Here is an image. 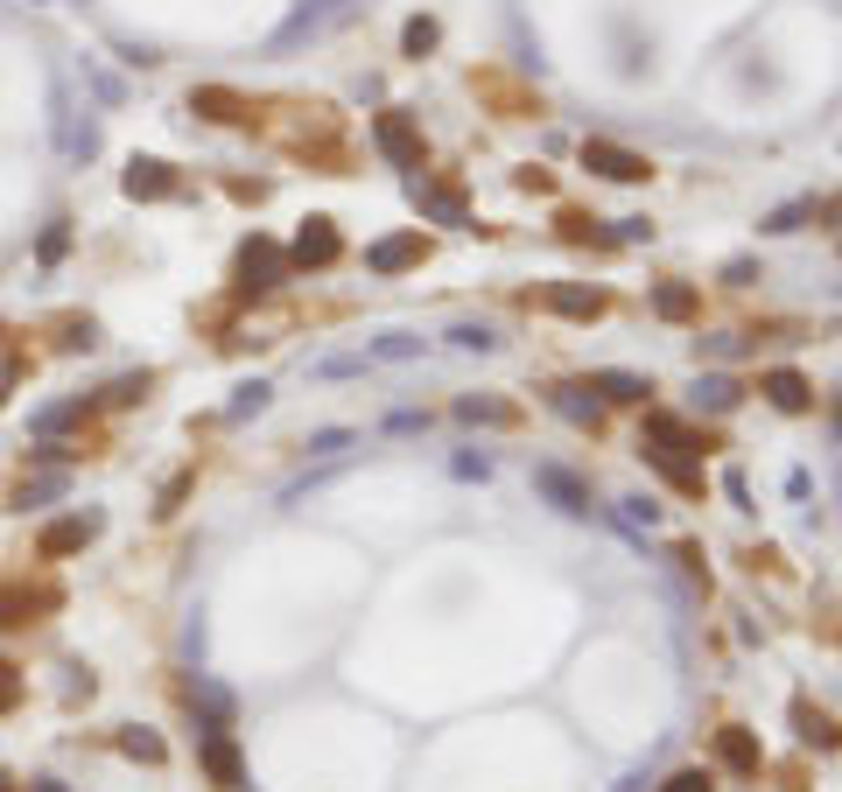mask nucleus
I'll list each match as a JSON object with an SVG mask.
<instances>
[{"instance_id":"obj_1","label":"nucleus","mask_w":842,"mask_h":792,"mask_svg":"<svg viewBox=\"0 0 842 792\" xmlns=\"http://www.w3.org/2000/svg\"><path fill=\"white\" fill-rule=\"evenodd\" d=\"M533 491H541L554 512H569V519H590V485H583L576 470H562V463H533Z\"/></svg>"},{"instance_id":"obj_2","label":"nucleus","mask_w":842,"mask_h":792,"mask_svg":"<svg viewBox=\"0 0 842 792\" xmlns=\"http://www.w3.org/2000/svg\"><path fill=\"white\" fill-rule=\"evenodd\" d=\"M583 169H597V176H611V183H646V176H654L646 154H632L618 141H583Z\"/></svg>"},{"instance_id":"obj_3","label":"nucleus","mask_w":842,"mask_h":792,"mask_svg":"<svg viewBox=\"0 0 842 792\" xmlns=\"http://www.w3.org/2000/svg\"><path fill=\"white\" fill-rule=\"evenodd\" d=\"M337 253H344V246H337V225H331V218H310V225L295 231V246H289V267H331Z\"/></svg>"},{"instance_id":"obj_4","label":"nucleus","mask_w":842,"mask_h":792,"mask_svg":"<svg viewBox=\"0 0 842 792\" xmlns=\"http://www.w3.org/2000/svg\"><path fill=\"white\" fill-rule=\"evenodd\" d=\"M379 148H387V162H400V169H421V133L408 127V112H379Z\"/></svg>"},{"instance_id":"obj_5","label":"nucleus","mask_w":842,"mask_h":792,"mask_svg":"<svg viewBox=\"0 0 842 792\" xmlns=\"http://www.w3.org/2000/svg\"><path fill=\"white\" fill-rule=\"evenodd\" d=\"M204 764H210V779H218L225 792H239V785H246L239 750H233V737H225V729H204Z\"/></svg>"},{"instance_id":"obj_6","label":"nucleus","mask_w":842,"mask_h":792,"mask_svg":"<svg viewBox=\"0 0 842 792\" xmlns=\"http://www.w3.org/2000/svg\"><path fill=\"white\" fill-rule=\"evenodd\" d=\"M281 267H289V260H281L267 239H253V246L239 253V287H274V281H281Z\"/></svg>"},{"instance_id":"obj_7","label":"nucleus","mask_w":842,"mask_h":792,"mask_svg":"<svg viewBox=\"0 0 842 792\" xmlns=\"http://www.w3.org/2000/svg\"><path fill=\"white\" fill-rule=\"evenodd\" d=\"M99 533V512H71V519H56V527L43 533V554L56 562V554H71V547H85V540Z\"/></svg>"},{"instance_id":"obj_8","label":"nucleus","mask_w":842,"mask_h":792,"mask_svg":"<svg viewBox=\"0 0 842 792\" xmlns=\"http://www.w3.org/2000/svg\"><path fill=\"white\" fill-rule=\"evenodd\" d=\"M421 260V231H400V239H379L373 253H366V267L373 274H400V267H414Z\"/></svg>"},{"instance_id":"obj_9","label":"nucleus","mask_w":842,"mask_h":792,"mask_svg":"<svg viewBox=\"0 0 842 792\" xmlns=\"http://www.w3.org/2000/svg\"><path fill=\"white\" fill-rule=\"evenodd\" d=\"M548 408L554 414H562V421H576V428H597V400H590V386H554V393H548Z\"/></svg>"},{"instance_id":"obj_10","label":"nucleus","mask_w":842,"mask_h":792,"mask_svg":"<svg viewBox=\"0 0 842 792\" xmlns=\"http://www.w3.org/2000/svg\"><path fill=\"white\" fill-rule=\"evenodd\" d=\"M765 393H773V408H787V414H800V408H808V379H800L794 372V365H779V372H765Z\"/></svg>"},{"instance_id":"obj_11","label":"nucleus","mask_w":842,"mask_h":792,"mask_svg":"<svg viewBox=\"0 0 842 792\" xmlns=\"http://www.w3.org/2000/svg\"><path fill=\"white\" fill-rule=\"evenodd\" d=\"M737 379H723V372H710V379H695V414H731L737 408Z\"/></svg>"},{"instance_id":"obj_12","label":"nucleus","mask_w":842,"mask_h":792,"mask_svg":"<svg viewBox=\"0 0 842 792\" xmlns=\"http://www.w3.org/2000/svg\"><path fill=\"white\" fill-rule=\"evenodd\" d=\"M176 176H169V162H133L127 169V197H169Z\"/></svg>"},{"instance_id":"obj_13","label":"nucleus","mask_w":842,"mask_h":792,"mask_svg":"<svg viewBox=\"0 0 842 792\" xmlns=\"http://www.w3.org/2000/svg\"><path fill=\"white\" fill-rule=\"evenodd\" d=\"M654 316L688 323V316H695V287H688V281H660V287H654Z\"/></svg>"},{"instance_id":"obj_14","label":"nucleus","mask_w":842,"mask_h":792,"mask_svg":"<svg viewBox=\"0 0 842 792\" xmlns=\"http://www.w3.org/2000/svg\"><path fill=\"white\" fill-rule=\"evenodd\" d=\"M716 758L731 764V771H758V737H752V729H723V737H716Z\"/></svg>"},{"instance_id":"obj_15","label":"nucleus","mask_w":842,"mask_h":792,"mask_svg":"<svg viewBox=\"0 0 842 792\" xmlns=\"http://www.w3.org/2000/svg\"><path fill=\"white\" fill-rule=\"evenodd\" d=\"M548 302L562 308V316H576V323H590V316H604V295H597V287H554Z\"/></svg>"},{"instance_id":"obj_16","label":"nucleus","mask_w":842,"mask_h":792,"mask_svg":"<svg viewBox=\"0 0 842 792\" xmlns=\"http://www.w3.org/2000/svg\"><path fill=\"white\" fill-rule=\"evenodd\" d=\"M456 421H485V428H506L512 408H506V400H485V393H464V400H456Z\"/></svg>"},{"instance_id":"obj_17","label":"nucleus","mask_w":842,"mask_h":792,"mask_svg":"<svg viewBox=\"0 0 842 792\" xmlns=\"http://www.w3.org/2000/svg\"><path fill=\"white\" fill-rule=\"evenodd\" d=\"M590 393H604V400H646L654 386H646L639 372H597V379H590Z\"/></svg>"},{"instance_id":"obj_18","label":"nucleus","mask_w":842,"mask_h":792,"mask_svg":"<svg viewBox=\"0 0 842 792\" xmlns=\"http://www.w3.org/2000/svg\"><path fill=\"white\" fill-rule=\"evenodd\" d=\"M450 344H456V351H477V358H485V351H499V330H492V323H456Z\"/></svg>"},{"instance_id":"obj_19","label":"nucleus","mask_w":842,"mask_h":792,"mask_svg":"<svg viewBox=\"0 0 842 792\" xmlns=\"http://www.w3.org/2000/svg\"><path fill=\"white\" fill-rule=\"evenodd\" d=\"M331 14H337V0H310V8H302L295 22L281 29V43H295V35H310V29H323V22H331Z\"/></svg>"},{"instance_id":"obj_20","label":"nucleus","mask_w":842,"mask_h":792,"mask_svg":"<svg viewBox=\"0 0 842 792\" xmlns=\"http://www.w3.org/2000/svg\"><path fill=\"white\" fill-rule=\"evenodd\" d=\"M414 204H421V210H435L443 225H464V204H456L450 189H421V183H414Z\"/></svg>"},{"instance_id":"obj_21","label":"nucleus","mask_w":842,"mask_h":792,"mask_svg":"<svg viewBox=\"0 0 842 792\" xmlns=\"http://www.w3.org/2000/svg\"><path fill=\"white\" fill-rule=\"evenodd\" d=\"M808 218H814V197H794V204H779L773 218H765V231H800Z\"/></svg>"},{"instance_id":"obj_22","label":"nucleus","mask_w":842,"mask_h":792,"mask_svg":"<svg viewBox=\"0 0 842 792\" xmlns=\"http://www.w3.org/2000/svg\"><path fill=\"white\" fill-rule=\"evenodd\" d=\"M400 50H408V56H421V50H435V22H429V14H414V22L400 29Z\"/></svg>"},{"instance_id":"obj_23","label":"nucleus","mask_w":842,"mask_h":792,"mask_svg":"<svg viewBox=\"0 0 842 792\" xmlns=\"http://www.w3.org/2000/svg\"><path fill=\"white\" fill-rule=\"evenodd\" d=\"M414 351H421V344H414L408 330H393V337H379V344H373V358H414Z\"/></svg>"},{"instance_id":"obj_24","label":"nucleus","mask_w":842,"mask_h":792,"mask_svg":"<svg viewBox=\"0 0 842 792\" xmlns=\"http://www.w3.org/2000/svg\"><path fill=\"white\" fill-rule=\"evenodd\" d=\"M260 408H267V386L253 379V386H239V400H233V421H239V414H260Z\"/></svg>"},{"instance_id":"obj_25","label":"nucleus","mask_w":842,"mask_h":792,"mask_svg":"<svg viewBox=\"0 0 842 792\" xmlns=\"http://www.w3.org/2000/svg\"><path fill=\"white\" fill-rule=\"evenodd\" d=\"M625 519H632V527H660V506H654V498H625Z\"/></svg>"},{"instance_id":"obj_26","label":"nucleus","mask_w":842,"mask_h":792,"mask_svg":"<svg viewBox=\"0 0 842 792\" xmlns=\"http://www.w3.org/2000/svg\"><path fill=\"white\" fill-rule=\"evenodd\" d=\"M127 750H133V758H148V764H155L162 758V737H141V729H127V737H120Z\"/></svg>"},{"instance_id":"obj_27","label":"nucleus","mask_w":842,"mask_h":792,"mask_svg":"<svg viewBox=\"0 0 842 792\" xmlns=\"http://www.w3.org/2000/svg\"><path fill=\"white\" fill-rule=\"evenodd\" d=\"M660 792H710V771H674Z\"/></svg>"},{"instance_id":"obj_28","label":"nucleus","mask_w":842,"mask_h":792,"mask_svg":"<svg viewBox=\"0 0 842 792\" xmlns=\"http://www.w3.org/2000/svg\"><path fill=\"white\" fill-rule=\"evenodd\" d=\"M35 604V596H22V589H0V625H14V617H22Z\"/></svg>"},{"instance_id":"obj_29","label":"nucleus","mask_w":842,"mask_h":792,"mask_svg":"<svg viewBox=\"0 0 842 792\" xmlns=\"http://www.w3.org/2000/svg\"><path fill=\"white\" fill-rule=\"evenodd\" d=\"M344 442H352V428H323V435L310 442V449H316V456H337V449H344Z\"/></svg>"},{"instance_id":"obj_30","label":"nucleus","mask_w":842,"mask_h":792,"mask_svg":"<svg viewBox=\"0 0 842 792\" xmlns=\"http://www.w3.org/2000/svg\"><path fill=\"white\" fill-rule=\"evenodd\" d=\"M723 281H731V287H744V281H758V260H744V253H737L731 267H723Z\"/></svg>"},{"instance_id":"obj_31","label":"nucleus","mask_w":842,"mask_h":792,"mask_svg":"<svg viewBox=\"0 0 842 792\" xmlns=\"http://www.w3.org/2000/svg\"><path fill=\"white\" fill-rule=\"evenodd\" d=\"M611 239H625V246H632V239H654V225H646V218H618V231H611Z\"/></svg>"},{"instance_id":"obj_32","label":"nucleus","mask_w":842,"mask_h":792,"mask_svg":"<svg viewBox=\"0 0 842 792\" xmlns=\"http://www.w3.org/2000/svg\"><path fill=\"white\" fill-rule=\"evenodd\" d=\"M14 694H22V681H14V666L0 660V708H14Z\"/></svg>"},{"instance_id":"obj_33","label":"nucleus","mask_w":842,"mask_h":792,"mask_svg":"<svg viewBox=\"0 0 842 792\" xmlns=\"http://www.w3.org/2000/svg\"><path fill=\"white\" fill-rule=\"evenodd\" d=\"M8 386H14V365H0V400H8Z\"/></svg>"},{"instance_id":"obj_34","label":"nucleus","mask_w":842,"mask_h":792,"mask_svg":"<svg viewBox=\"0 0 842 792\" xmlns=\"http://www.w3.org/2000/svg\"><path fill=\"white\" fill-rule=\"evenodd\" d=\"M0 792H14V779H8V771H0Z\"/></svg>"},{"instance_id":"obj_35","label":"nucleus","mask_w":842,"mask_h":792,"mask_svg":"<svg viewBox=\"0 0 842 792\" xmlns=\"http://www.w3.org/2000/svg\"><path fill=\"white\" fill-rule=\"evenodd\" d=\"M35 792H64V785H50V779H43V785H35Z\"/></svg>"}]
</instances>
